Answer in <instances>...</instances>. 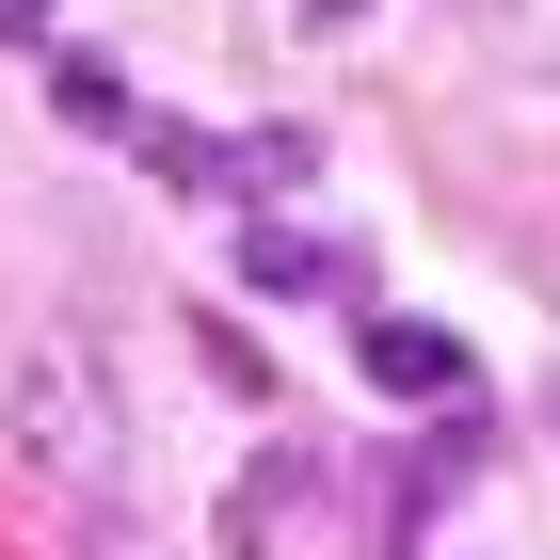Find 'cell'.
<instances>
[{
	"instance_id": "6da1fadb",
	"label": "cell",
	"mask_w": 560,
	"mask_h": 560,
	"mask_svg": "<svg viewBox=\"0 0 560 560\" xmlns=\"http://www.w3.org/2000/svg\"><path fill=\"white\" fill-rule=\"evenodd\" d=\"M0 448H16L48 497H129V432H113V385H96L81 337H33L0 369Z\"/></svg>"
},
{
	"instance_id": "7a4b0ae2",
	"label": "cell",
	"mask_w": 560,
	"mask_h": 560,
	"mask_svg": "<svg viewBox=\"0 0 560 560\" xmlns=\"http://www.w3.org/2000/svg\"><path fill=\"white\" fill-rule=\"evenodd\" d=\"M224 560H369V513H352L337 448H257L224 480Z\"/></svg>"
},
{
	"instance_id": "3957f363",
	"label": "cell",
	"mask_w": 560,
	"mask_h": 560,
	"mask_svg": "<svg viewBox=\"0 0 560 560\" xmlns=\"http://www.w3.org/2000/svg\"><path fill=\"white\" fill-rule=\"evenodd\" d=\"M369 385L385 400H448L465 385V337H448V320H369Z\"/></svg>"
},
{
	"instance_id": "277c9868",
	"label": "cell",
	"mask_w": 560,
	"mask_h": 560,
	"mask_svg": "<svg viewBox=\"0 0 560 560\" xmlns=\"http://www.w3.org/2000/svg\"><path fill=\"white\" fill-rule=\"evenodd\" d=\"M241 289H352V257L304 224H241Z\"/></svg>"
},
{
	"instance_id": "5b68a950",
	"label": "cell",
	"mask_w": 560,
	"mask_h": 560,
	"mask_svg": "<svg viewBox=\"0 0 560 560\" xmlns=\"http://www.w3.org/2000/svg\"><path fill=\"white\" fill-rule=\"evenodd\" d=\"M48 113H65V129H144V113H129V65H113V48H65V65H48Z\"/></svg>"
},
{
	"instance_id": "8992f818",
	"label": "cell",
	"mask_w": 560,
	"mask_h": 560,
	"mask_svg": "<svg viewBox=\"0 0 560 560\" xmlns=\"http://www.w3.org/2000/svg\"><path fill=\"white\" fill-rule=\"evenodd\" d=\"M192 352H209V369H224V385H241V400H272V352L241 337V320H209V337H192Z\"/></svg>"
},
{
	"instance_id": "52a82bcc",
	"label": "cell",
	"mask_w": 560,
	"mask_h": 560,
	"mask_svg": "<svg viewBox=\"0 0 560 560\" xmlns=\"http://www.w3.org/2000/svg\"><path fill=\"white\" fill-rule=\"evenodd\" d=\"M65 560H161V545L129 528V497H96V513H81V545H65Z\"/></svg>"
},
{
	"instance_id": "ba28073f",
	"label": "cell",
	"mask_w": 560,
	"mask_h": 560,
	"mask_svg": "<svg viewBox=\"0 0 560 560\" xmlns=\"http://www.w3.org/2000/svg\"><path fill=\"white\" fill-rule=\"evenodd\" d=\"M48 33V0H0V48H33Z\"/></svg>"
},
{
	"instance_id": "9c48e42d",
	"label": "cell",
	"mask_w": 560,
	"mask_h": 560,
	"mask_svg": "<svg viewBox=\"0 0 560 560\" xmlns=\"http://www.w3.org/2000/svg\"><path fill=\"white\" fill-rule=\"evenodd\" d=\"M352 16H369V0H304V33H352Z\"/></svg>"
}]
</instances>
